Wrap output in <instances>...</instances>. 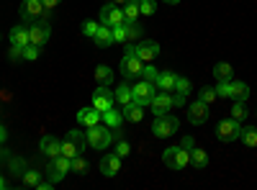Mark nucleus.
<instances>
[{
  "label": "nucleus",
  "mask_w": 257,
  "mask_h": 190,
  "mask_svg": "<svg viewBox=\"0 0 257 190\" xmlns=\"http://www.w3.org/2000/svg\"><path fill=\"white\" fill-rule=\"evenodd\" d=\"M70 170H72V172H77V175H85V172H88V162H85V157H82V154H77V157H72V159H70Z\"/></svg>",
  "instance_id": "nucleus-32"
},
{
  "label": "nucleus",
  "mask_w": 257,
  "mask_h": 190,
  "mask_svg": "<svg viewBox=\"0 0 257 190\" xmlns=\"http://www.w3.org/2000/svg\"><path fill=\"white\" fill-rule=\"evenodd\" d=\"M180 146H185V149H193V146H196V141H193V136H183Z\"/></svg>",
  "instance_id": "nucleus-43"
},
{
  "label": "nucleus",
  "mask_w": 257,
  "mask_h": 190,
  "mask_svg": "<svg viewBox=\"0 0 257 190\" xmlns=\"http://www.w3.org/2000/svg\"><path fill=\"white\" fill-rule=\"evenodd\" d=\"M100 111L98 108H93V105H90V108H82V111H77V123L80 126H95L98 121H100Z\"/></svg>",
  "instance_id": "nucleus-20"
},
{
  "label": "nucleus",
  "mask_w": 257,
  "mask_h": 190,
  "mask_svg": "<svg viewBox=\"0 0 257 190\" xmlns=\"http://www.w3.org/2000/svg\"><path fill=\"white\" fill-rule=\"evenodd\" d=\"M142 67H144V62H142L132 49H128V52H126V57L121 59V75H123L126 80L139 77V75H142Z\"/></svg>",
  "instance_id": "nucleus-7"
},
{
  "label": "nucleus",
  "mask_w": 257,
  "mask_h": 190,
  "mask_svg": "<svg viewBox=\"0 0 257 190\" xmlns=\"http://www.w3.org/2000/svg\"><path fill=\"white\" fill-rule=\"evenodd\" d=\"M188 121L193 126H203L208 121V105L203 100H196V103H190L188 105Z\"/></svg>",
  "instance_id": "nucleus-13"
},
{
  "label": "nucleus",
  "mask_w": 257,
  "mask_h": 190,
  "mask_svg": "<svg viewBox=\"0 0 257 190\" xmlns=\"http://www.w3.org/2000/svg\"><path fill=\"white\" fill-rule=\"evenodd\" d=\"M95 80L100 82V85H111V82H113L111 67H108V65H98V67H95Z\"/></svg>",
  "instance_id": "nucleus-28"
},
{
  "label": "nucleus",
  "mask_w": 257,
  "mask_h": 190,
  "mask_svg": "<svg viewBox=\"0 0 257 190\" xmlns=\"http://www.w3.org/2000/svg\"><path fill=\"white\" fill-rule=\"evenodd\" d=\"M111 31H113V41H118V44H126V41H128L126 26H116V29H111Z\"/></svg>",
  "instance_id": "nucleus-38"
},
{
  "label": "nucleus",
  "mask_w": 257,
  "mask_h": 190,
  "mask_svg": "<svg viewBox=\"0 0 257 190\" xmlns=\"http://www.w3.org/2000/svg\"><path fill=\"white\" fill-rule=\"evenodd\" d=\"M157 75H160V70L152 65V62H147V65L142 67V77H144V80H149V82H155V80H157Z\"/></svg>",
  "instance_id": "nucleus-34"
},
{
  "label": "nucleus",
  "mask_w": 257,
  "mask_h": 190,
  "mask_svg": "<svg viewBox=\"0 0 257 190\" xmlns=\"http://www.w3.org/2000/svg\"><path fill=\"white\" fill-rule=\"evenodd\" d=\"M113 100H116V93L108 90V85H100L95 93H93V108H98L100 113L113 108Z\"/></svg>",
  "instance_id": "nucleus-11"
},
{
  "label": "nucleus",
  "mask_w": 257,
  "mask_h": 190,
  "mask_svg": "<svg viewBox=\"0 0 257 190\" xmlns=\"http://www.w3.org/2000/svg\"><path fill=\"white\" fill-rule=\"evenodd\" d=\"M226 98H231V100H247V98H249L247 82H234V80H229V82H226Z\"/></svg>",
  "instance_id": "nucleus-17"
},
{
  "label": "nucleus",
  "mask_w": 257,
  "mask_h": 190,
  "mask_svg": "<svg viewBox=\"0 0 257 190\" xmlns=\"http://www.w3.org/2000/svg\"><path fill=\"white\" fill-rule=\"evenodd\" d=\"M85 144H88V134L85 131H67V136L62 141V154L67 159H72V157L85 152Z\"/></svg>",
  "instance_id": "nucleus-2"
},
{
  "label": "nucleus",
  "mask_w": 257,
  "mask_h": 190,
  "mask_svg": "<svg viewBox=\"0 0 257 190\" xmlns=\"http://www.w3.org/2000/svg\"><path fill=\"white\" fill-rule=\"evenodd\" d=\"M239 131H242V126H239V121L237 118H221L219 123H216V136H219V141H234V139H239Z\"/></svg>",
  "instance_id": "nucleus-5"
},
{
  "label": "nucleus",
  "mask_w": 257,
  "mask_h": 190,
  "mask_svg": "<svg viewBox=\"0 0 257 190\" xmlns=\"http://www.w3.org/2000/svg\"><path fill=\"white\" fill-rule=\"evenodd\" d=\"M239 139H242V144L244 146H257V129L254 126H242V131H239Z\"/></svg>",
  "instance_id": "nucleus-27"
},
{
  "label": "nucleus",
  "mask_w": 257,
  "mask_h": 190,
  "mask_svg": "<svg viewBox=\"0 0 257 190\" xmlns=\"http://www.w3.org/2000/svg\"><path fill=\"white\" fill-rule=\"evenodd\" d=\"M175 90H178V95H188V93H190V80L178 77V82H175Z\"/></svg>",
  "instance_id": "nucleus-39"
},
{
  "label": "nucleus",
  "mask_w": 257,
  "mask_h": 190,
  "mask_svg": "<svg viewBox=\"0 0 257 190\" xmlns=\"http://www.w3.org/2000/svg\"><path fill=\"white\" fill-rule=\"evenodd\" d=\"M21 54H24L29 62H34L36 57H39V47H34V44H29V47H24V49H21Z\"/></svg>",
  "instance_id": "nucleus-41"
},
{
  "label": "nucleus",
  "mask_w": 257,
  "mask_h": 190,
  "mask_svg": "<svg viewBox=\"0 0 257 190\" xmlns=\"http://www.w3.org/2000/svg\"><path fill=\"white\" fill-rule=\"evenodd\" d=\"M100 172L105 175V177H116L118 172H121V157L113 152V154H105L103 159H100Z\"/></svg>",
  "instance_id": "nucleus-16"
},
{
  "label": "nucleus",
  "mask_w": 257,
  "mask_h": 190,
  "mask_svg": "<svg viewBox=\"0 0 257 190\" xmlns=\"http://www.w3.org/2000/svg\"><path fill=\"white\" fill-rule=\"evenodd\" d=\"M98 26H100V24H95V21H85V24H82V34L93 39V36H95V31H98Z\"/></svg>",
  "instance_id": "nucleus-40"
},
{
  "label": "nucleus",
  "mask_w": 257,
  "mask_h": 190,
  "mask_svg": "<svg viewBox=\"0 0 257 190\" xmlns=\"http://www.w3.org/2000/svg\"><path fill=\"white\" fill-rule=\"evenodd\" d=\"M123 8V16H126V21H137L142 13H139V0H126V6H121Z\"/></svg>",
  "instance_id": "nucleus-29"
},
{
  "label": "nucleus",
  "mask_w": 257,
  "mask_h": 190,
  "mask_svg": "<svg viewBox=\"0 0 257 190\" xmlns=\"http://www.w3.org/2000/svg\"><path fill=\"white\" fill-rule=\"evenodd\" d=\"M178 129H180V121H178L175 116H170V113H165V116H155L152 134H155L157 139H167V136H173V134H178Z\"/></svg>",
  "instance_id": "nucleus-4"
},
{
  "label": "nucleus",
  "mask_w": 257,
  "mask_h": 190,
  "mask_svg": "<svg viewBox=\"0 0 257 190\" xmlns=\"http://www.w3.org/2000/svg\"><path fill=\"white\" fill-rule=\"evenodd\" d=\"M198 100H203L206 105H211L213 100H219V93H216V88H211V85L201 88V90H198Z\"/></svg>",
  "instance_id": "nucleus-31"
},
{
  "label": "nucleus",
  "mask_w": 257,
  "mask_h": 190,
  "mask_svg": "<svg viewBox=\"0 0 257 190\" xmlns=\"http://www.w3.org/2000/svg\"><path fill=\"white\" fill-rule=\"evenodd\" d=\"M173 105H175L173 93L157 90V95L152 98V103H149V108H152V113H155V116H165V113H170V108H173Z\"/></svg>",
  "instance_id": "nucleus-10"
},
{
  "label": "nucleus",
  "mask_w": 257,
  "mask_h": 190,
  "mask_svg": "<svg viewBox=\"0 0 257 190\" xmlns=\"http://www.w3.org/2000/svg\"><path fill=\"white\" fill-rule=\"evenodd\" d=\"M173 100H175V105H185V95H173Z\"/></svg>",
  "instance_id": "nucleus-45"
},
{
  "label": "nucleus",
  "mask_w": 257,
  "mask_h": 190,
  "mask_svg": "<svg viewBox=\"0 0 257 190\" xmlns=\"http://www.w3.org/2000/svg\"><path fill=\"white\" fill-rule=\"evenodd\" d=\"M175 82H178V75H173V72H160L157 80H155V85H157V90L173 93V90H175Z\"/></svg>",
  "instance_id": "nucleus-22"
},
{
  "label": "nucleus",
  "mask_w": 257,
  "mask_h": 190,
  "mask_svg": "<svg viewBox=\"0 0 257 190\" xmlns=\"http://www.w3.org/2000/svg\"><path fill=\"white\" fill-rule=\"evenodd\" d=\"M67 172H72L70 170V159L64 157V154H59V157H54L52 162H49V170H47V177L52 180V182H59Z\"/></svg>",
  "instance_id": "nucleus-9"
},
{
  "label": "nucleus",
  "mask_w": 257,
  "mask_h": 190,
  "mask_svg": "<svg viewBox=\"0 0 257 190\" xmlns=\"http://www.w3.org/2000/svg\"><path fill=\"white\" fill-rule=\"evenodd\" d=\"M231 75H234V70H231L229 62H219V65L213 67V77H216L219 82H229V80H231Z\"/></svg>",
  "instance_id": "nucleus-26"
},
{
  "label": "nucleus",
  "mask_w": 257,
  "mask_h": 190,
  "mask_svg": "<svg viewBox=\"0 0 257 190\" xmlns=\"http://www.w3.org/2000/svg\"><path fill=\"white\" fill-rule=\"evenodd\" d=\"M11 44H13V47H18V49L29 47V44H31L29 29H26V26H16V29H11Z\"/></svg>",
  "instance_id": "nucleus-19"
},
{
  "label": "nucleus",
  "mask_w": 257,
  "mask_h": 190,
  "mask_svg": "<svg viewBox=\"0 0 257 190\" xmlns=\"http://www.w3.org/2000/svg\"><path fill=\"white\" fill-rule=\"evenodd\" d=\"M49 34H52V29H49V24H34V26H29V36H31V44L34 47H44L47 41H49Z\"/></svg>",
  "instance_id": "nucleus-15"
},
{
  "label": "nucleus",
  "mask_w": 257,
  "mask_h": 190,
  "mask_svg": "<svg viewBox=\"0 0 257 190\" xmlns=\"http://www.w3.org/2000/svg\"><path fill=\"white\" fill-rule=\"evenodd\" d=\"M165 3H170V6H175V3H180V0H165Z\"/></svg>",
  "instance_id": "nucleus-49"
},
{
  "label": "nucleus",
  "mask_w": 257,
  "mask_h": 190,
  "mask_svg": "<svg viewBox=\"0 0 257 190\" xmlns=\"http://www.w3.org/2000/svg\"><path fill=\"white\" fill-rule=\"evenodd\" d=\"M128 152H132V146H128V141H118L116 144V154L123 159V157H128Z\"/></svg>",
  "instance_id": "nucleus-42"
},
{
  "label": "nucleus",
  "mask_w": 257,
  "mask_h": 190,
  "mask_svg": "<svg viewBox=\"0 0 257 190\" xmlns=\"http://www.w3.org/2000/svg\"><path fill=\"white\" fill-rule=\"evenodd\" d=\"M100 24L108 26V29H116V26H123L126 24V16H123V8L121 6H105L100 8Z\"/></svg>",
  "instance_id": "nucleus-6"
},
{
  "label": "nucleus",
  "mask_w": 257,
  "mask_h": 190,
  "mask_svg": "<svg viewBox=\"0 0 257 190\" xmlns=\"http://www.w3.org/2000/svg\"><path fill=\"white\" fill-rule=\"evenodd\" d=\"M126 34H128V39H139L142 36V26L137 24V21H126Z\"/></svg>",
  "instance_id": "nucleus-36"
},
{
  "label": "nucleus",
  "mask_w": 257,
  "mask_h": 190,
  "mask_svg": "<svg viewBox=\"0 0 257 190\" xmlns=\"http://www.w3.org/2000/svg\"><path fill=\"white\" fill-rule=\"evenodd\" d=\"M190 164L196 167V170H206V167H208V152L193 146V149H190Z\"/></svg>",
  "instance_id": "nucleus-25"
},
{
  "label": "nucleus",
  "mask_w": 257,
  "mask_h": 190,
  "mask_svg": "<svg viewBox=\"0 0 257 190\" xmlns=\"http://www.w3.org/2000/svg\"><path fill=\"white\" fill-rule=\"evenodd\" d=\"M41 182V172H36V170H24V185L26 187H36Z\"/></svg>",
  "instance_id": "nucleus-33"
},
{
  "label": "nucleus",
  "mask_w": 257,
  "mask_h": 190,
  "mask_svg": "<svg viewBox=\"0 0 257 190\" xmlns=\"http://www.w3.org/2000/svg\"><path fill=\"white\" fill-rule=\"evenodd\" d=\"M113 141V129H108V126H88V144L93 146V149H108V144Z\"/></svg>",
  "instance_id": "nucleus-3"
},
{
  "label": "nucleus",
  "mask_w": 257,
  "mask_h": 190,
  "mask_svg": "<svg viewBox=\"0 0 257 190\" xmlns=\"http://www.w3.org/2000/svg\"><path fill=\"white\" fill-rule=\"evenodd\" d=\"M41 3H44V8H47V11H52V8H57V6L62 3V0H41Z\"/></svg>",
  "instance_id": "nucleus-44"
},
{
  "label": "nucleus",
  "mask_w": 257,
  "mask_h": 190,
  "mask_svg": "<svg viewBox=\"0 0 257 190\" xmlns=\"http://www.w3.org/2000/svg\"><path fill=\"white\" fill-rule=\"evenodd\" d=\"M100 121H103L105 126H108V129H121V123H123V113H118V111L108 108V111H103Z\"/></svg>",
  "instance_id": "nucleus-24"
},
{
  "label": "nucleus",
  "mask_w": 257,
  "mask_h": 190,
  "mask_svg": "<svg viewBox=\"0 0 257 190\" xmlns=\"http://www.w3.org/2000/svg\"><path fill=\"white\" fill-rule=\"evenodd\" d=\"M162 162L170 170H185L190 164V149H185V146H167L162 152Z\"/></svg>",
  "instance_id": "nucleus-1"
},
{
  "label": "nucleus",
  "mask_w": 257,
  "mask_h": 190,
  "mask_svg": "<svg viewBox=\"0 0 257 190\" xmlns=\"http://www.w3.org/2000/svg\"><path fill=\"white\" fill-rule=\"evenodd\" d=\"M39 149L44 152L49 159H54V157H59L62 154V141L59 139H54V136H44L39 141Z\"/></svg>",
  "instance_id": "nucleus-18"
},
{
  "label": "nucleus",
  "mask_w": 257,
  "mask_h": 190,
  "mask_svg": "<svg viewBox=\"0 0 257 190\" xmlns=\"http://www.w3.org/2000/svg\"><path fill=\"white\" fill-rule=\"evenodd\" d=\"M44 13H47V8L41 0H24V6H21V18L24 21H39Z\"/></svg>",
  "instance_id": "nucleus-14"
},
{
  "label": "nucleus",
  "mask_w": 257,
  "mask_h": 190,
  "mask_svg": "<svg viewBox=\"0 0 257 190\" xmlns=\"http://www.w3.org/2000/svg\"><path fill=\"white\" fill-rule=\"evenodd\" d=\"M3 187H8V182H6V177H3V175H0V190H3Z\"/></svg>",
  "instance_id": "nucleus-47"
},
{
  "label": "nucleus",
  "mask_w": 257,
  "mask_h": 190,
  "mask_svg": "<svg viewBox=\"0 0 257 190\" xmlns=\"http://www.w3.org/2000/svg\"><path fill=\"white\" fill-rule=\"evenodd\" d=\"M93 41L100 47V49H105V47H111L113 44V31L108 29V26H98V31H95V36H93Z\"/></svg>",
  "instance_id": "nucleus-23"
},
{
  "label": "nucleus",
  "mask_w": 257,
  "mask_h": 190,
  "mask_svg": "<svg viewBox=\"0 0 257 190\" xmlns=\"http://www.w3.org/2000/svg\"><path fill=\"white\" fill-rule=\"evenodd\" d=\"M155 95H157V85H155V82L142 80V82L134 85V103H139V105H149Z\"/></svg>",
  "instance_id": "nucleus-8"
},
{
  "label": "nucleus",
  "mask_w": 257,
  "mask_h": 190,
  "mask_svg": "<svg viewBox=\"0 0 257 190\" xmlns=\"http://www.w3.org/2000/svg\"><path fill=\"white\" fill-rule=\"evenodd\" d=\"M113 6H126V0H111Z\"/></svg>",
  "instance_id": "nucleus-48"
},
{
  "label": "nucleus",
  "mask_w": 257,
  "mask_h": 190,
  "mask_svg": "<svg viewBox=\"0 0 257 190\" xmlns=\"http://www.w3.org/2000/svg\"><path fill=\"white\" fill-rule=\"evenodd\" d=\"M128 49H132L142 62H144V65H147V62H152V59H157L160 57V44H157V41H142V44L139 47H128Z\"/></svg>",
  "instance_id": "nucleus-12"
},
{
  "label": "nucleus",
  "mask_w": 257,
  "mask_h": 190,
  "mask_svg": "<svg viewBox=\"0 0 257 190\" xmlns=\"http://www.w3.org/2000/svg\"><path fill=\"white\" fill-rule=\"evenodd\" d=\"M155 11H157L155 0H139V13H142V16H152Z\"/></svg>",
  "instance_id": "nucleus-35"
},
{
  "label": "nucleus",
  "mask_w": 257,
  "mask_h": 190,
  "mask_svg": "<svg viewBox=\"0 0 257 190\" xmlns=\"http://www.w3.org/2000/svg\"><path fill=\"white\" fill-rule=\"evenodd\" d=\"M247 116V108H244V100H234V108H231V118L242 121Z\"/></svg>",
  "instance_id": "nucleus-37"
},
{
  "label": "nucleus",
  "mask_w": 257,
  "mask_h": 190,
  "mask_svg": "<svg viewBox=\"0 0 257 190\" xmlns=\"http://www.w3.org/2000/svg\"><path fill=\"white\" fill-rule=\"evenodd\" d=\"M6 136H8V131L3 129V126H0V144H3V141H6Z\"/></svg>",
  "instance_id": "nucleus-46"
},
{
  "label": "nucleus",
  "mask_w": 257,
  "mask_h": 190,
  "mask_svg": "<svg viewBox=\"0 0 257 190\" xmlns=\"http://www.w3.org/2000/svg\"><path fill=\"white\" fill-rule=\"evenodd\" d=\"M116 100H118L121 105L132 103V100H134V88H128V85H121V88H116Z\"/></svg>",
  "instance_id": "nucleus-30"
},
{
  "label": "nucleus",
  "mask_w": 257,
  "mask_h": 190,
  "mask_svg": "<svg viewBox=\"0 0 257 190\" xmlns=\"http://www.w3.org/2000/svg\"><path fill=\"white\" fill-rule=\"evenodd\" d=\"M144 118V105H139V103H126L123 105V121H132V123H139Z\"/></svg>",
  "instance_id": "nucleus-21"
}]
</instances>
